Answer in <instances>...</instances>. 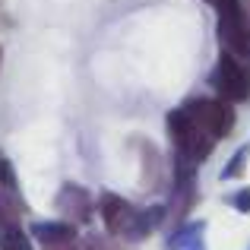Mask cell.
Masks as SVG:
<instances>
[{"mask_svg":"<svg viewBox=\"0 0 250 250\" xmlns=\"http://www.w3.org/2000/svg\"><path fill=\"white\" fill-rule=\"evenodd\" d=\"M203 102L206 98H190L168 114V136L171 146H174V159H184L190 165H203L219 143V136L212 133V127L206 121Z\"/></svg>","mask_w":250,"mask_h":250,"instance_id":"1","label":"cell"},{"mask_svg":"<svg viewBox=\"0 0 250 250\" xmlns=\"http://www.w3.org/2000/svg\"><path fill=\"white\" fill-rule=\"evenodd\" d=\"M98 215H102L104 231L127 241V244H143L162 222H168V209L162 203L149 206V209H140L130 200H124L121 193H111V190H104L98 196Z\"/></svg>","mask_w":250,"mask_h":250,"instance_id":"2","label":"cell"},{"mask_svg":"<svg viewBox=\"0 0 250 250\" xmlns=\"http://www.w3.org/2000/svg\"><path fill=\"white\" fill-rule=\"evenodd\" d=\"M219 16V42L225 51L250 61V25L241 10V0H206Z\"/></svg>","mask_w":250,"mask_h":250,"instance_id":"3","label":"cell"},{"mask_svg":"<svg viewBox=\"0 0 250 250\" xmlns=\"http://www.w3.org/2000/svg\"><path fill=\"white\" fill-rule=\"evenodd\" d=\"M212 85L219 89V98L231 104H241L250 98V61L231 54V51H222L219 61L212 70Z\"/></svg>","mask_w":250,"mask_h":250,"instance_id":"4","label":"cell"},{"mask_svg":"<svg viewBox=\"0 0 250 250\" xmlns=\"http://www.w3.org/2000/svg\"><path fill=\"white\" fill-rule=\"evenodd\" d=\"M32 241L38 244V250H89L85 238L80 234V228L73 222L63 219H38L32 222Z\"/></svg>","mask_w":250,"mask_h":250,"instance_id":"5","label":"cell"},{"mask_svg":"<svg viewBox=\"0 0 250 250\" xmlns=\"http://www.w3.org/2000/svg\"><path fill=\"white\" fill-rule=\"evenodd\" d=\"M54 209H57V215H61L63 222H73V225L80 228V225H89V222L95 219L98 203H95V196H92L83 184L67 181L61 190H57V196H54Z\"/></svg>","mask_w":250,"mask_h":250,"instance_id":"6","label":"cell"},{"mask_svg":"<svg viewBox=\"0 0 250 250\" xmlns=\"http://www.w3.org/2000/svg\"><path fill=\"white\" fill-rule=\"evenodd\" d=\"M203 108H206V121H209V127H212V133L219 136V140H225L234 130V104L225 102V98H212V102L206 98Z\"/></svg>","mask_w":250,"mask_h":250,"instance_id":"7","label":"cell"},{"mask_svg":"<svg viewBox=\"0 0 250 250\" xmlns=\"http://www.w3.org/2000/svg\"><path fill=\"white\" fill-rule=\"evenodd\" d=\"M143 187H146L149 193H159V190L165 187V162H162L159 149H155L152 143L143 146Z\"/></svg>","mask_w":250,"mask_h":250,"instance_id":"8","label":"cell"},{"mask_svg":"<svg viewBox=\"0 0 250 250\" xmlns=\"http://www.w3.org/2000/svg\"><path fill=\"white\" fill-rule=\"evenodd\" d=\"M203 231H206V222H203V219L184 222V225L171 228V234H168V241H165L162 250H190L196 241H203Z\"/></svg>","mask_w":250,"mask_h":250,"instance_id":"9","label":"cell"},{"mask_svg":"<svg viewBox=\"0 0 250 250\" xmlns=\"http://www.w3.org/2000/svg\"><path fill=\"white\" fill-rule=\"evenodd\" d=\"M0 250H35V244H32V234L22 231V225H13L0 231Z\"/></svg>","mask_w":250,"mask_h":250,"instance_id":"10","label":"cell"},{"mask_svg":"<svg viewBox=\"0 0 250 250\" xmlns=\"http://www.w3.org/2000/svg\"><path fill=\"white\" fill-rule=\"evenodd\" d=\"M85 247H89V250H136V244H127V241L114 238V234H108V231L85 234Z\"/></svg>","mask_w":250,"mask_h":250,"instance_id":"11","label":"cell"},{"mask_svg":"<svg viewBox=\"0 0 250 250\" xmlns=\"http://www.w3.org/2000/svg\"><path fill=\"white\" fill-rule=\"evenodd\" d=\"M247 149H238V152L231 155V162H228L225 168H222V181H231V177H238L241 171H244V165H247Z\"/></svg>","mask_w":250,"mask_h":250,"instance_id":"12","label":"cell"},{"mask_svg":"<svg viewBox=\"0 0 250 250\" xmlns=\"http://www.w3.org/2000/svg\"><path fill=\"white\" fill-rule=\"evenodd\" d=\"M228 203H231V206L238 209L241 215H247V212H250V187H241V190H234V193L228 196Z\"/></svg>","mask_w":250,"mask_h":250,"instance_id":"13","label":"cell"},{"mask_svg":"<svg viewBox=\"0 0 250 250\" xmlns=\"http://www.w3.org/2000/svg\"><path fill=\"white\" fill-rule=\"evenodd\" d=\"M190 250H206V244H203V241H196V244L190 247Z\"/></svg>","mask_w":250,"mask_h":250,"instance_id":"14","label":"cell"},{"mask_svg":"<svg viewBox=\"0 0 250 250\" xmlns=\"http://www.w3.org/2000/svg\"><path fill=\"white\" fill-rule=\"evenodd\" d=\"M247 250H250V244H247Z\"/></svg>","mask_w":250,"mask_h":250,"instance_id":"15","label":"cell"}]
</instances>
